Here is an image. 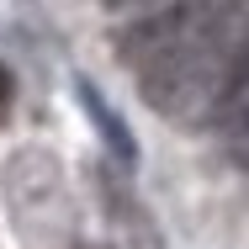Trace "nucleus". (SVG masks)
<instances>
[{
  "label": "nucleus",
  "mask_w": 249,
  "mask_h": 249,
  "mask_svg": "<svg viewBox=\"0 0 249 249\" xmlns=\"http://www.w3.org/2000/svg\"><path fill=\"white\" fill-rule=\"evenodd\" d=\"M11 101H16V80H11V69L0 64V122H5V111H11Z\"/></svg>",
  "instance_id": "nucleus-4"
},
{
  "label": "nucleus",
  "mask_w": 249,
  "mask_h": 249,
  "mask_svg": "<svg viewBox=\"0 0 249 249\" xmlns=\"http://www.w3.org/2000/svg\"><path fill=\"white\" fill-rule=\"evenodd\" d=\"M85 106H90V117L101 122V133H106V143H111V149L122 154V159H133L138 149H133V138H127V127H122V122H117V117H111V111L101 106V96L90 90V85H85Z\"/></svg>",
  "instance_id": "nucleus-2"
},
{
  "label": "nucleus",
  "mask_w": 249,
  "mask_h": 249,
  "mask_svg": "<svg viewBox=\"0 0 249 249\" xmlns=\"http://www.w3.org/2000/svg\"><path fill=\"white\" fill-rule=\"evenodd\" d=\"M223 149H228V159L239 170H249V111H228L223 117Z\"/></svg>",
  "instance_id": "nucleus-3"
},
{
  "label": "nucleus",
  "mask_w": 249,
  "mask_h": 249,
  "mask_svg": "<svg viewBox=\"0 0 249 249\" xmlns=\"http://www.w3.org/2000/svg\"><path fill=\"white\" fill-rule=\"evenodd\" d=\"M138 80H143V101L180 117V122L228 117L249 85V5L244 0H212L196 37Z\"/></svg>",
  "instance_id": "nucleus-1"
}]
</instances>
